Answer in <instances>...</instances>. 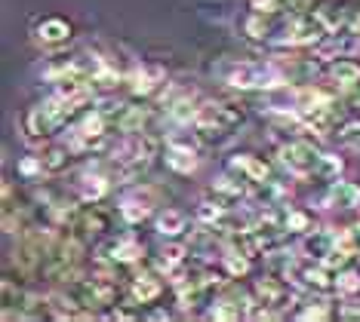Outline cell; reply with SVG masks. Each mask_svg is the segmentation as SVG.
Masks as SVG:
<instances>
[{
    "label": "cell",
    "mask_w": 360,
    "mask_h": 322,
    "mask_svg": "<svg viewBox=\"0 0 360 322\" xmlns=\"http://www.w3.org/2000/svg\"><path fill=\"white\" fill-rule=\"evenodd\" d=\"M212 77H219L231 89H277L286 83V74L265 62H240L222 59L212 68Z\"/></svg>",
    "instance_id": "cell-1"
},
{
    "label": "cell",
    "mask_w": 360,
    "mask_h": 322,
    "mask_svg": "<svg viewBox=\"0 0 360 322\" xmlns=\"http://www.w3.org/2000/svg\"><path fill=\"white\" fill-rule=\"evenodd\" d=\"M326 25L317 15H296L281 28V37H274L281 46H314L321 37H326Z\"/></svg>",
    "instance_id": "cell-2"
},
{
    "label": "cell",
    "mask_w": 360,
    "mask_h": 322,
    "mask_svg": "<svg viewBox=\"0 0 360 322\" xmlns=\"http://www.w3.org/2000/svg\"><path fill=\"white\" fill-rule=\"evenodd\" d=\"M194 129L200 132H231L240 123V114L222 102H200L194 107Z\"/></svg>",
    "instance_id": "cell-3"
},
{
    "label": "cell",
    "mask_w": 360,
    "mask_h": 322,
    "mask_svg": "<svg viewBox=\"0 0 360 322\" xmlns=\"http://www.w3.org/2000/svg\"><path fill=\"white\" fill-rule=\"evenodd\" d=\"M281 163L296 178H308V175H317V166H321V151H314L308 142H290V145L281 147Z\"/></svg>",
    "instance_id": "cell-4"
},
{
    "label": "cell",
    "mask_w": 360,
    "mask_h": 322,
    "mask_svg": "<svg viewBox=\"0 0 360 322\" xmlns=\"http://www.w3.org/2000/svg\"><path fill=\"white\" fill-rule=\"evenodd\" d=\"M105 129H108V114H105V111H93V114H86V117L75 126V132H71V142H75V147H93L96 142H102V138H105Z\"/></svg>",
    "instance_id": "cell-5"
},
{
    "label": "cell",
    "mask_w": 360,
    "mask_h": 322,
    "mask_svg": "<svg viewBox=\"0 0 360 322\" xmlns=\"http://www.w3.org/2000/svg\"><path fill=\"white\" fill-rule=\"evenodd\" d=\"M148 154H151V145L145 142L139 132H127V135L114 145V163H120V166H142Z\"/></svg>",
    "instance_id": "cell-6"
},
{
    "label": "cell",
    "mask_w": 360,
    "mask_h": 322,
    "mask_svg": "<svg viewBox=\"0 0 360 322\" xmlns=\"http://www.w3.org/2000/svg\"><path fill=\"white\" fill-rule=\"evenodd\" d=\"M71 22L68 19H62V15H46V19H40L34 25V37L40 40V43H46V46H59L65 43V40L71 37Z\"/></svg>",
    "instance_id": "cell-7"
},
{
    "label": "cell",
    "mask_w": 360,
    "mask_h": 322,
    "mask_svg": "<svg viewBox=\"0 0 360 322\" xmlns=\"http://www.w3.org/2000/svg\"><path fill=\"white\" fill-rule=\"evenodd\" d=\"M326 77H330V83L342 86V89H357L360 86V62L351 59V55L333 59L330 68H326Z\"/></svg>",
    "instance_id": "cell-8"
},
{
    "label": "cell",
    "mask_w": 360,
    "mask_h": 322,
    "mask_svg": "<svg viewBox=\"0 0 360 322\" xmlns=\"http://www.w3.org/2000/svg\"><path fill=\"white\" fill-rule=\"evenodd\" d=\"M326 203L335 206V209H351L357 212L360 209V185L357 181H333L330 194H326Z\"/></svg>",
    "instance_id": "cell-9"
},
{
    "label": "cell",
    "mask_w": 360,
    "mask_h": 322,
    "mask_svg": "<svg viewBox=\"0 0 360 322\" xmlns=\"http://www.w3.org/2000/svg\"><path fill=\"white\" fill-rule=\"evenodd\" d=\"M167 166L176 169V172H182V175L194 172V169H198V147L169 142V147H167Z\"/></svg>",
    "instance_id": "cell-10"
},
{
    "label": "cell",
    "mask_w": 360,
    "mask_h": 322,
    "mask_svg": "<svg viewBox=\"0 0 360 322\" xmlns=\"http://www.w3.org/2000/svg\"><path fill=\"white\" fill-rule=\"evenodd\" d=\"M231 169L240 172V178L256 181V185H268V166L252 154H237L231 160Z\"/></svg>",
    "instance_id": "cell-11"
},
{
    "label": "cell",
    "mask_w": 360,
    "mask_h": 322,
    "mask_svg": "<svg viewBox=\"0 0 360 322\" xmlns=\"http://www.w3.org/2000/svg\"><path fill=\"white\" fill-rule=\"evenodd\" d=\"M120 215L129 221V224H139L151 215V194L148 191H139V194H129L124 203H120Z\"/></svg>",
    "instance_id": "cell-12"
},
{
    "label": "cell",
    "mask_w": 360,
    "mask_h": 322,
    "mask_svg": "<svg viewBox=\"0 0 360 322\" xmlns=\"http://www.w3.org/2000/svg\"><path fill=\"white\" fill-rule=\"evenodd\" d=\"M160 83H163V74L158 68H151V65H142V68H136L133 74H129V89H133V93L148 95Z\"/></svg>",
    "instance_id": "cell-13"
},
{
    "label": "cell",
    "mask_w": 360,
    "mask_h": 322,
    "mask_svg": "<svg viewBox=\"0 0 360 322\" xmlns=\"http://www.w3.org/2000/svg\"><path fill=\"white\" fill-rule=\"evenodd\" d=\"M357 46H360V40H357V34H348L339 40V34H333V40L326 46H321L317 53H321V59L323 62H333V59H342V55H351V53H357Z\"/></svg>",
    "instance_id": "cell-14"
},
{
    "label": "cell",
    "mask_w": 360,
    "mask_h": 322,
    "mask_svg": "<svg viewBox=\"0 0 360 322\" xmlns=\"http://www.w3.org/2000/svg\"><path fill=\"white\" fill-rule=\"evenodd\" d=\"M160 292H163L160 276L142 274V276H136V279H133V298H136L139 304H151V301H158V298H160Z\"/></svg>",
    "instance_id": "cell-15"
},
{
    "label": "cell",
    "mask_w": 360,
    "mask_h": 322,
    "mask_svg": "<svg viewBox=\"0 0 360 322\" xmlns=\"http://www.w3.org/2000/svg\"><path fill=\"white\" fill-rule=\"evenodd\" d=\"M185 224H188V218L179 209H163L158 215V234L160 236H179V234H185Z\"/></svg>",
    "instance_id": "cell-16"
},
{
    "label": "cell",
    "mask_w": 360,
    "mask_h": 322,
    "mask_svg": "<svg viewBox=\"0 0 360 322\" xmlns=\"http://www.w3.org/2000/svg\"><path fill=\"white\" fill-rule=\"evenodd\" d=\"M111 258L114 261H120V264H133V261H139V258H142V243H139V239L136 236H124V239H117V243H114L111 246Z\"/></svg>",
    "instance_id": "cell-17"
},
{
    "label": "cell",
    "mask_w": 360,
    "mask_h": 322,
    "mask_svg": "<svg viewBox=\"0 0 360 322\" xmlns=\"http://www.w3.org/2000/svg\"><path fill=\"white\" fill-rule=\"evenodd\" d=\"M240 28H243V34H247L250 40H271V22L265 19V13H262V10L247 15Z\"/></svg>",
    "instance_id": "cell-18"
},
{
    "label": "cell",
    "mask_w": 360,
    "mask_h": 322,
    "mask_svg": "<svg viewBox=\"0 0 360 322\" xmlns=\"http://www.w3.org/2000/svg\"><path fill=\"white\" fill-rule=\"evenodd\" d=\"M256 304H265V307H277L281 304V298H283V286L277 283V279H259L256 283Z\"/></svg>",
    "instance_id": "cell-19"
},
{
    "label": "cell",
    "mask_w": 360,
    "mask_h": 322,
    "mask_svg": "<svg viewBox=\"0 0 360 322\" xmlns=\"http://www.w3.org/2000/svg\"><path fill=\"white\" fill-rule=\"evenodd\" d=\"M105 191H108V178L99 175V172H86L80 178V196L84 200H102Z\"/></svg>",
    "instance_id": "cell-20"
},
{
    "label": "cell",
    "mask_w": 360,
    "mask_h": 322,
    "mask_svg": "<svg viewBox=\"0 0 360 322\" xmlns=\"http://www.w3.org/2000/svg\"><path fill=\"white\" fill-rule=\"evenodd\" d=\"M333 288L339 295H345V298H354V295H360V270H351V267L339 270L335 279H333Z\"/></svg>",
    "instance_id": "cell-21"
},
{
    "label": "cell",
    "mask_w": 360,
    "mask_h": 322,
    "mask_svg": "<svg viewBox=\"0 0 360 322\" xmlns=\"http://www.w3.org/2000/svg\"><path fill=\"white\" fill-rule=\"evenodd\" d=\"M299 276H302V283H305L308 288H317V292H326V288L333 286V279H330V274H326L323 261L317 264V267H302Z\"/></svg>",
    "instance_id": "cell-22"
},
{
    "label": "cell",
    "mask_w": 360,
    "mask_h": 322,
    "mask_svg": "<svg viewBox=\"0 0 360 322\" xmlns=\"http://www.w3.org/2000/svg\"><path fill=\"white\" fill-rule=\"evenodd\" d=\"M40 160H44V169H46V172H59V169L68 166L71 147H68V145H65V147H50V151L40 154Z\"/></svg>",
    "instance_id": "cell-23"
},
{
    "label": "cell",
    "mask_w": 360,
    "mask_h": 322,
    "mask_svg": "<svg viewBox=\"0 0 360 322\" xmlns=\"http://www.w3.org/2000/svg\"><path fill=\"white\" fill-rule=\"evenodd\" d=\"M222 264L228 267V274H231V276H240V274H247V270H250V255L247 252H237V249H228L222 255Z\"/></svg>",
    "instance_id": "cell-24"
},
{
    "label": "cell",
    "mask_w": 360,
    "mask_h": 322,
    "mask_svg": "<svg viewBox=\"0 0 360 322\" xmlns=\"http://www.w3.org/2000/svg\"><path fill=\"white\" fill-rule=\"evenodd\" d=\"M243 181H247V178H243ZM243 181H240V178H231V175H222V178H216L212 191L222 194V196H231V200H237V196L243 194Z\"/></svg>",
    "instance_id": "cell-25"
},
{
    "label": "cell",
    "mask_w": 360,
    "mask_h": 322,
    "mask_svg": "<svg viewBox=\"0 0 360 322\" xmlns=\"http://www.w3.org/2000/svg\"><path fill=\"white\" fill-rule=\"evenodd\" d=\"M283 227L292 230V234H308V230H311V218L305 212H299V209H290V212H286V218H283Z\"/></svg>",
    "instance_id": "cell-26"
},
{
    "label": "cell",
    "mask_w": 360,
    "mask_h": 322,
    "mask_svg": "<svg viewBox=\"0 0 360 322\" xmlns=\"http://www.w3.org/2000/svg\"><path fill=\"white\" fill-rule=\"evenodd\" d=\"M342 172V160L333 154H321V166H317V175L326 178V181H335Z\"/></svg>",
    "instance_id": "cell-27"
},
{
    "label": "cell",
    "mask_w": 360,
    "mask_h": 322,
    "mask_svg": "<svg viewBox=\"0 0 360 322\" xmlns=\"http://www.w3.org/2000/svg\"><path fill=\"white\" fill-rule=\"evenodd\" d=\"M339 138H342V145H348V147H360V120L357 123H348V126H342L339 129Z\"/></svg>",
    "instance_id": "cell-28"
},
{
    "label": "cell",
    "mask_w": 360,
    "mask_h": 322,
    "mask_svg": "<svg viewBox=\"0 0 360 322\" xmlns=\"http://www.w3.org/2000/svg\"><path fill=\"white\" fill-rule=\"evenodd\" d=\"M299 316L302 319H330V304H326V301H314L311 307L302 310Z\"/></svg>",
    "instance_id": "cell-29"
},
{
    "label": "cell",
    "mask_w": 360,
    "mask_h": 322,
    "mask_svg": "<svg viewBox=\"0 0 360 322\" xmlns=\"http://www.w3.org/2000/svg\"><path fill=\"white\" fill-rule=\"evenodd\" d=\"M198 215H200V221H207V224H216V221L222 218V206L219 203H200Z\"/></svg>",
    "instance_id": "cell-30"
},
{
    "label": "cell",
    "mask_w": 360,
    "mask_h": 322,
    "mask_svg": "<svg viewBox=\"0 0 360 322\" xmlns=\"http://www.w3.org/2000/svg\"><path fill=\"white\" fill-rule=\"evenodd\" d=\"M345 28L351 31V34L360 37V10H348L345 13Z\"/></svg>",
    "instance_id": "cell-31"
},
{
    "label": "cell",
    "mask_w": 360,
    "mask_h": 322,
    "mask_svg": "<svg viewBox=\"0 0 360 322\" xmlns=\"http://www.w3.org/2000/svg\"><path fill=\"white\" fill-rule=\"evenodd\" d=\"M252 10H262V13H274L281 6V0H250Z\"/></svg>",
    "instance_id": "cell-32"
},
{
    "label": "cell",
    "mask_w": 360,
    "mask_h": 322,
    "mask_svg": "<svg viewBox=\"0 0 360 322\" xmlns=\"http://www.w3.org/2000/svg\"><path fill=\"white\" fill-rule=\"evenodd\" d=\"M354 105H360V86H357V93H354Z\"/></svg>",
    "instance_id": "cell-33"
}]
</instances>
